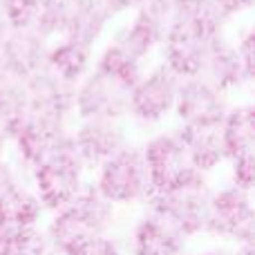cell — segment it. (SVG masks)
<instances>
[{"label":"cell","instance_id":"cell-1","mask_svg":"<svg viewBox=\"0 0 255 255\" xmlns=\"http://www.w3.org/2000/svg\"><path fill=\"white\" fill-rule=\"evenodd\" d=\"M117 224L119 208L106 202L92 188V184H88L74 202L49 213L40 231L52 255H74L88 240L103 233H115Z\"/></svg>","mask_w":255,"mask_h":255},{"label":"cell","instance_id":"cell-2","mask_svg":"<svg viewBox=\"0 0 255 255\" xmlns=\"http://www.w3.org/2000/svg\"><path fill=\"white\" fill-rule=\"evenodd\" d=\"M88 166L79 157L72 136L67 132L49 154L27 175V181L34 188L36 197L40 199L45 213H54L58 208L74 202L85 190L88 181Z\"/></svg>","mask_w":255,"mask_h":255},{"label":"cell","instance_id":"cell-3","mask_svg":"<svg viewBox=\"0 0 255 255\" xmlns=\"http://www.w3.org/2000/svg\"><path fill=\"white\" fill-rule=\"evenodd\" d=\"M213 193L211 177L202 172H193L184 181L172 188L152 193L141 208L166 220L181 238L190 240L206 235V217H208V199Z\"/></svg>","mask_w":255,"mask_h":255},{"label":"cell","instance_id":"cell-4","mask_svg":"<svg viewBox=\"0 0 255 255\" xmlns=\"http://www.w3.org/2000/svg\"><path fill=\"white\" fill-rule=\"evenodd\" d=\"M92 188L115 208L143 206L152 195L139 143L130 141L92 170Z\"/></svg>","mask_w":255,"mask_h":255},{"label":"cell","instance_id":"cell-5","mask_svg":"<svg viewBox=\"0 0 255 255\" xmlns=\"http://www.w3.org/2000/svg\"><path fill=\"white\" fill-rule=\"evenodd\" d=\"M206 238L220 244L240 247L255 240V204L253 190L224 184L213 188L208 199Z\"/></svg>","mask_w":255,"mask_h":255},{"label":"cell","instance_id":"cell-6","mask_svg":"<svg viewBox=\"0 0 255 255\" xmlns=\"http://www.w3.org/2000/svg\"><path fill=\"white\" fill-rule=\"evenodd\" d=\"M179 85L181 79L163 63L143 72L128 94V121L145 130L159 128L175 110Z\"/></svg>","mask_w":255,"mask_h":255},{"label":"cell","instance_id":"cell-7","mask_svg":"<svg viewBox=\"0 0 255 255\" xmlns=\"http://www.w3.org/2000/svg\"><path fill=\"white\" fill-rule=\"evenodd\" d=\"M139 148L152 193L172 188L175 184L197 172L190 166L184 141H181L177 128L152 132L150 136H145L143 143H139Z\"/></svg>","mask_w":255,"mask_h":255},{"label":"cell","instance_id":"cell-8","mask_svg":"<svg viewBox=\"0 0 255 255\" xmlns=\"http://www.w3.org/2000/svg\"><path fill=\"white\" fill-rule=\"evenodd\" d=\"M172 9H175V0H145L132 11L134 13L132 20L117 29L112 40L145 63L150 54L161 47L170 27Z\"/></svg>","mask_w":255,"mask_h":255},{"label":"cell","instance_id":"cell-9","mask_svg":"<svg viewBox=\"0 0 255 255\" xmlns=\"http://www.w3.org/2000/svg\"><path fill=\"white\" fill-rule=\"evenodd\" d=\"M128 94L126 85L92 67L74 85V117L128 121Z\"/></svg>","mask_w":255,"mask_h":255},{"label":"cell","instance_id":"cell-10","mask_svg":"<svg viewBox=\"0 0 255 255\" xmlns=\"http://www.w3.org/2000/svg\"><path fill=\"white\" fill-rule=\"evenodd\" d=\"M27 117L58 130H70L74 117V85L61 81L49 70H43L25 81Z\"/></svg>","mask_w":255,"mask_h":255},{"label":"cell","instance_id":"cell-11","mask_svg":"<svg viewBox=\"0 0 255 255\" xmlns=\"http://www.w3.org/2000/svg\"><path fill=\"white\" fill-rule=\"evenodd\" d=\"M231 108V99L226 92L215 88L213 83L199 79H184L177 92L175 110L177 126L188 128H220L222 119Z\"/></svg>","mask_w":255,"mask_h":255},{"label":"cell","instance_id":"cell-12","mask_svg":"<svg viewBox=\"0 0 255 255\" xmlns=\"http://www.w3.org/2000/svg\"><path fill=\"white\" fill-rule=\"evenodd\" d=\"M79 157L92 172L99 163L130 143V128L128 121L115 119H76V126L70 130Z\"/></svg>","mask_w":255,"mask_h":255},{"label":"cell","instance_id":"cell-13","mask_svg":"<svg viewBox=\"0 0 255 255\" xmlns=\"http://www.w3.org/2000/svg\"><path fill=\"white\" fill-rule=\"evenodd\" d=\"M124 242L126 255H179L188 249V240L148 208H141L132 220Z\"/></svg>","mask_w":255,"mask_h":255},{"label":"cell","instance_id":"cell-14","mask_svg":"<svg viewBox=\"0 0 255 255\" xmlns=\"http://www.w3.org/2000/svg\"><path fill=\"white\" fill-rule=\"evenodd\" d=\"M226 22L229 20L215 0H175L166 38L208 43L224 34Z\"/></svg>","mask_w":255,"mask_h":255},{"label":"cell","instance_id":"cell-15","mask_svg":"<svg viewBox=\"0 0 255 255\" xmlns=\"http://www.w3.org/2000/svg\"><path fill=\"white\" fill-rule=\"evenodd\" d=\"M49 43L52 40L38 29H9L0 45V58L7 67V74L27 81L47 70Z\"/></svg>","mask_w":255,"mask_h":255},{"label":"cell","instance_id":"cell-16","mask_svg":"<svg viewBox=\"0 0 255 255\" xmlns=\"http://www.w3.org/2000/svg\"><path fill=\"white\" fill-rule=\"evenodd\" d=\"M199 79L213 83L215 88H220L226 94L251 85L249 76L242 70V63L238 58L233 40H229L224 34L217 36L215 40H211L206 54H204Z\"/></svg>","mask_w":255,"mask_h":255},{"label":"cell","instance_id":"cell-17","mask_svg":"<svg viewBox=\"0 0 255 255\" xmlns=\"http://www.w3.org/2000/svg\"><path fill=\"white\" fill-rule=\"evenodd\" d=\"M47 217L27 179H18L0 195V224L11 229H40Z\"/></svg>","mask_w":255,"mask_h":255},{"label":"cell","instance_id":"cell-18","mask_svg":"<svg viewBox=\"0 0 255 255\" xmlns=\"http://www.w3.org/2000/svg\"><path fill=\"white\" fill-rule=\"evenodd\" d=\"M220 139L226 163L244 154H255V108L251 103L229 108L220 124Z\"/></svg>","mask_w":255,"mask_h":255},{"label":"cell","instance_id":"cell-19","mask_svg":"<svg viewBox=\"0 0 255 255\" xmlns=\"http://www.w3.org/2000/svg\"><path fill=\"white\" fill-rule=\"evenodd\" d=\"M181 141H184L186 154L190 166L197 172L211 177L215 170H220L226 163L224 148L220 139V128H188L177 126Z\"/></svg>","mask_w":255,"mask_h":255},{"label":"cell","instance_id":"cell-20","mask_svg":"<svg viewBox=\"0 0 255 255\" xmlns=\"http://www.w3.org/2000/svg\"><path fill=\"white\" fill-rule=\"evenodd\" d=\"M94 63V49L72 38H54L47 52V70L61 81L76 85Z\"/></svg>","mask_w":255,"mask_h":255},{"label":"cell","instance_id":"cell-21","mask_svg":"<svg viewBox=\"0 0 255 255\" xmlns=\"http://www.w3.org/2000/svg\"><path fill=\"white\" fill-rule=\"evenodd\" d=\"M115 18L110 16L101 0H76V7L72 11L70 25L61 38H72L85 47H97V43L103 38L106 29Z\"/></svg>","mask_w":255,"mask_h":255},{"label":"cell","instance_id":"cell-22","mask_svg":"<svg viewBox=\"0 0 255 255\" xmlns=\"http://www.w3.org/2000/svg\"><path fill=\"white\" fill-rule=\"evenodd\" d=\"M92 67L103 72V74L112 76V79L119 81L121 85H126L128 90H132V85L143 74V61H139V58L132 56L130 52H126L115 40H110V43L94 56Z\"/></svg>","mask_w":255,"mask_h":255},{"label":"cell","instance_id":"cell-23","mask_svg":"<svg viewBox=\"0 0 255 255\" xmlns=\"http://www.w3.org/2000/svg\"><path fill=\"white\" fill-rule=\"evenodd\" d=\"M0 255H49L40 229H11L0 224Z\"/></svg>","mask_w":255,"mask_h":255},{"label":"cell","instance_id":"cell-24","mask_svg":"<svg viewBox=\"0 0 255 255\" xmlns=\"http://www.w3.org/2000/svg\"><path fill=\"white\" fill-rule=\"evenodd\" d=\"M27 112V85L25 81L7 76L0 81V124L11 130Z\"/></svg>","mask_w":255,"mask_h":255},{"label":"cell","instance_id":"cell-25","mask_svg":"<svg viewBox=\"0 0 255 255\" xmlns=\"http://www.w3.org/2000/svg\"><path fill=\"white\" fill-rule=\"evenodd\" d=\"M43 0H0V11L9 29H36Z\"/></svg>","mask_w":255,"mask_h":255},{"label":"cell","instance_id":"cell-26","mask_svg":"<svg viewBox=\"0 0 255 255\" xmlns=\"http://www.w3.org/2000/svg\"><path fill=\"white\" fill-rule=\"evenodd\" d=\"M74 255H126L124 235H119L117 231L97 235V238L88 240Z\"/></svg>","mask_w":255,"mask_h":255},{"label":"cell","instance_id":"cell-27","mask_svg":"<svg viewBox=\"0 0 255 255\" xmlns=\"http://www.w3.org/2000/svg\"><path fill=\"white\" fill-rule=\"evenodd\" d=\"M229 184L253 190L255 184V154H244L229 161Z\"/></svg>","mask_w":255,"mask_h":255},{"label":"cell","instance_id":"cell-28","mask_svg":"<svg viewBox=\"0 0 255 255\" xmlns=\"http://www.w3.org/2000/svg\"><path fill=\"white\" fill-rule=\"evenodd\" d=\"M233 45H235V52H238L240 63H242L244 74H247V76H249V81L253 83V76H255V70H253L255 36H253V29H251V27H244V29L238 34V38L233 40Z\"/></svg>","mask_w":255,"mask_h":255},{"label":"cell","instance_id":"cell-29","mask_svg":"<svg viewBox=\"0 0 255 255\" xmlns=\"http://www.w3.org/2000/svg\"><path fill=\"white\" fill-rule=\"evenodd\" d=\"M18 179H25V177L18 172V168L13 166L11 159L2 157L0 159V195H2L7 188H11Z\"/></svg>","mask_w":255,"mask_h":255},{"label":"cell","instance_id":"cell-30","mask_svg":"<svg viewBox=\"0 0 255 255\" xmlns=\"http://www.w3.org/2000/svg\"><path fill=\"white\" fill-rule=\"evenodd\" d=\"M215 2L220 7V11L226 16V20H231L235 16H242V13L251 11L255 0H215Z\"/></svg>","mask_w":255,"mask_h":255},{"label":"cell","instance_id":"cell-31","mask_svg":"<svg viewBox=\"0 0 255 255\" xmlns=\"http://www.w3.org/2000/svg\"><path fill=\"white\" fill-rule=\"evenodd\" d=\"M101 2H103V7L110 11V16L117 18V16H124V13L134 11L141 2H145V0H101Z\"/></svg>","mask_w":255,"mask_h":255},{"label":"cell","instance_id":"cell-32","mask_svg":"<svg viewBox=\"0 0 255 255\" xmlns=\"http://www.w3.org/2000/svg\"><path fill=\"white\" fill-rule=\"evenodd\" d=\"M195 255H235L233 247H229V244H213V247H206L204 251L195 253Z\"/></svg>","mask_w":255,"mask_h":255},{"label":"cell","instance_id":"cell-33","mask_svg":"<svg viewBox=\"0 0 255 255\" xmlns=\"http://www.w3.org/2000/svg\"><path fill=\"white\" fill-rule=\"evenodd\" d=\"M9 145H11V139H9V132H7V128L0 124V159L7 157Z\"/></svg>","mask_w":255,"mask_h":255},{"label":"cell","instance_id":"cell-34","mask_svg":"<svg viewBox=\"0 0 255 255\" xmlns=\"http://www.w3.org/2000/svg\"><path fill=\"white\" fill-rule=\"evenodd\" d=\"M233 251H235V255H255V251H253V242H249V244H240V247H233Z\"/></svg>","mask_w":255,"mask_h":255},{"label":"cell","instance_id":"cell-35","mask_svg":"<svg viewBox=\"0 0 255 255\" xmlns=\"http://www.w3.org/2000/svg\"><path fill=\"white\" fill-rule=\"evenodd\" d=\"M7 31H9V27H7V22H4V18H2V11H0V45H2Z\"/></svg>","mask_w":255,"mask_h":255},{"label":"cell","instance_id":"cell-36","mask_svg":"<svg viewBox=\"0 0 255 255\" xmlns=\"http://www.w3.org/2000/svg\"><path fill=\"white\" fill-rule=\"evenodd\" d=\"M7 67H4V63H2V58H0V81H2V79H7Z\"/></svg>","mask_w":255,"mask_h":255},{"label":"cell","instance_id":"cell-37","mask_svg":"<svg viewBox=\"0 0 255 255\" xmlns=\"http://www.w3.org/2000/svg\"><path fill=\"white\" fill-rule=\"evenodd\" d=\"M179 255H195V253H193V251H188V249H186V251H184V253H179Z\"/></svg>","mask_w":255,"mask_h":255},{"label":"cell","instance_id":"cell-38","mask_svg":"<svg viewBox=\"0 0 255 255\" xmlns=\"http://www.w3.org/2000/svg\"><path fill=\"white\" fill-rule=\"evenodd\" d=\"M49 255H52V253H49Z\"/></svg>","mask_w":255,"mask_h":255}]
</instances>
